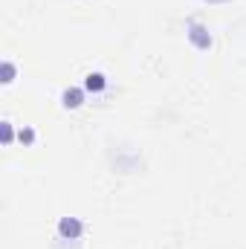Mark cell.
I'll return each mask as SVG.
<instances>
[{"instance_id":"obj_8","label":"cell","mask_w":246,"mask_h":249,"mask_svg":"<svg viewBox=\"0 0 246 249\" xmlns=\"http://www.w3.org/2000/svg\"><path fill=\"white\" fill-rule=\"evenodd\" d=\"M12 78H15V64H12V61H3V81L9 84Z\"/></svg>"},{"instance_id":"obj_2","label":"cell","mask_w":246,"mask_h":249,"mask_svg":"<svg viewBox=\"0 0 246 249\" xmlns=\"http://www.w3.org/2000/svg\"><path fill=\"white\" fill-rule=\"evenodd\" d=\"M188 41H191L197 50H209V47H211V35H209V29H206L203 23H197V20L188 23Z\"/></svg>"},{"instance_id":"obj_3","label":"cell","mask_w":246,"mask_h":249,"mask_svg":"<svg viewBox=\"0 0 246 249\" xmlns=\"http://www.w3.org/2000/svg\"><path fill=\"white\" fill-rule=\"evenodd\" d=\"M81 232H84V226H81L78 217H61V220H58V235H61V241H78Z\"/></svg>"},{"instance_id":"obj_9","label":"cell","mask_w":246,"mask_h":249,"mask_svg":"<svg viewBox=\"0 0 246 249\" xmlns=\"http://www.w3.org/2000/svg\"><path fill=\"white\" fill-rule=\"evenodd\" d=\"M206 3H229V0H206Z\"/></svg>"},{"instance_id":"obj_7","label":"cell","mask_w":246,"mask_h":249,"mask_svg":"<svg viewBox=\"0 0 246 249\" xmlns=\"http://www.w3.org/2000/svg\"><path fill=\"white\" fill-rule=\"evenodd\" d=\"M0 130H3V145H12V139H15L12 122H3V124H0Z\"/></svg>"},{"instance_id":"obj_6","label":"cell","mask_w":246,"mask_h":249,"mask_svg":"<svg viewBox=\"0 0 246 249\" xmlns=\"http://www.w3.org/2000/svg\"><path fill=\"white\" fill-rule=\"evenodd\" d=\"M18 139H20L23 145H32V142H35V130H32V127H20V130H18Z\"/></svg>"},{"instance_id":"obj_4","label":"cell","mask_w":246,"mask_h":249,"mask_svg":"<svg viewBox=\"0 0 246 249\" xmlns=\"http://www.w3.org/2000/svg\"><path fill=\"white\" fill-rule=\"evenodd\" d=\"M61 102H64V107H81L84 90H81V87H67V90L61 93Z\"/></svg>"},{"instance_id":"obj_1","label":"cell","mask_w":246,"mask_h":249,"mask_svg":"<svg viewBox=\"0 0 246 249\" xmlns=\"http://www.w3.org/2000/svg\"><path fill=\"white\" fill-rule=\"evenodd\" d=\"M110 162H113V168L116 171H122V174H130V171H139L142 168V154L136 151V148H130V145H122V148H110Z\"/></svg>"},{"instance_id":"obj_5","label":"cell","mask_w":246,"mask_h":249,"mask_svg":"<svg viewBox=\"0 0 246 249\" xmlns=\"http://www.w3.org/2000/svg\"><path fill=\"white\" fill-rule=\"evenodd\" d=\"M105 87H107L105 72H90V75L84 78V90H90V93H102Z\"/></svg>"}]
</instances>
